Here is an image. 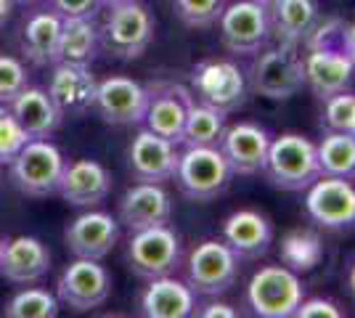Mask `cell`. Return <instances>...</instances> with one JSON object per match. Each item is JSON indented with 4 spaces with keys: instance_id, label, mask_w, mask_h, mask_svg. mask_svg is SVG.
<instances>
[{
    "instance_id": "6da1fadb",
    "label": "cell",
    "mask_w": 355,
    "mask_h": 318,
    "mask_svg": "<svg viewBox=\"0 0 355 318\" xmlns=\"http://www.w3.org/2000/svg\"><path fill=\"white\" fill-rule=\"evenodd\" d=\"M250 91L270 101H286L305 88V61L300 46L289 43H268L254 53L247 72Z\"/></svg>"
},
{
    "instance_id": "7a4b0ae2",
    "label": "cell",
    "mask_w": 355,
    "mask_h": 318,
    "mask_svg": "<svg viewBox=\"0 0 355 318\" xmlns=\"http://www.w3.org/2000/svg\"><path fill=\"white\" fill-rule=\"evenodd\" d=\"M173 181L186 199L207 204L228 194L234 170L223 157L220 146H186L178 157Z\"/></svg>"
},
{
    "instance_id": "3957f363",
    "label": "cell",
    "mask_w": 355,
    "mask_h": 318,
    "mask_svg": "<svg viewBox=\"0 0 355 318\" xmlns=\"http://www.w3.org/2000/svg\"><path fill=\"white\" fill-rule=\"evenodd\" d=\"M263 175L279 191H305L321 178L318 149L311 138L300 133H284L270 141Z\"/></svg>"
},
{
    "instance_id": "277c9868",
    "label": "cell",
    "mask_w": 355,
    "mask_h": 318,
    "mask_svg": "<svg viewBox=\"0 0 355 318\" xmlns=\"http://www.w3.org/2000/svg\"><path fill=\"white\" fill-rule=\"evenodd\" d=\"M104 24L98 27V43L106 53H112L119 61L141 59L154 40L157 21L141 0L106 6Z\"/></svg>"
},
{
    "instance_id": "5b68a950",
    "label": "cell",
    "mask_w": 355,
    "mask_h": 318,
    "mask_svg": "<svg viewBox=\"0 0 355 318\" xmlns=\"http://www.w3.org/2000/svg\"><path fill=\"white\" fill-rule=\"evenodd\" d=\"M305 300V284L286 265H263L252 273L244 289V303L260 318H292Z\"/></svg>"
},
{
    "instance_id": "8992f818",
    "label": "cell",
    "mask_w": 355,
    "mask_h": 318,
    "mask_svg": "<svg viewBox=\"0 0 355 318\" xmlns=\"http://www.w3.org/2000/svg\"><path fill=\"white\" fill-rule=\"evenodd\" d=\"M64 154L56 143L48 138H30L24 149L8 162L11 167V183L32 199H45L59 194V181L64 173Z\"/></svg>"
},
{
    "instance_id": "52a82bcc",
    "label": "cell",
    "mask_w": 355,
    "mask_h": 318,
    "mask_svg": "<svg viewBox=\"0 0 355 318\" xmlns=\"http://www.w3.org/2000/svg\"><path fill=\"white\" fill-rule=\"evenodd\" d=\"M191 93L199 104L212 106L225 117L247 104V72L231 59H205L191 69Z\"/></svg>"
},
{
    "instance_id": "ba28073f",
    "label": "cell",
    "mask_w": 355,
    "mask_h": 318,
    "mask_svg": "<svg viewBox=\"0 0 355 318\" xmlns=\"http://www.w3.org/2000/svg\"><path fill=\"white\" fill-rule=\"evenodd\" d=\"M125 260L138 279L148 281V279L170 276L178 271V265H183V239L170 223L133 231L128 239Z\"/></svg>"
},
{
    "instance_id": "9c48e42d",
    "label": "cell",
    "mask_w": 355,
    "mask_h": 318,
    "mask_svg": "<svg viewBox=\"0 0 355 318\" xmlns=\"http://www.w3.org/2000/svg\"><path fill=\"white\" fill-rule=\"evenodd\" d=\"M241 258L223 242L205 239L191 249L186 260V284L199 297H220L236 284Z\"/></svg>"
},
{
    "instance_id": "30bf717a",
    "label": "cell",
    "mask_w": 355,
    "mask_h": 318,
    "mask_svg": "<svg viewBox=\"0 0 355 318\" xmlns=\"http://www.w3.org/2000/svg\"><path fill=\"white\" fill-rule=\"evenodd\" d=\"M220 43L228 53L254 56L263 46L270 43V16L268 6L257 0H236L225 3L218 19Z\"/></svg>"
},
{
    "instance_id": "8fae6325",
    "label": "cell",
    "mask_w": 355,
    "mask_h": 318,
    "mask_svg": "<svg viewBox=\"0 0 355 318\" xmlns=\"http://www.w3.org/2000/svg\"><path fill=\"white\" fill-rule=\"evenodd\" d=\"M305 212L324 231H353L355 228V186L353 181L321 175L305 188Z\"/></svg>"
},
{
    "instance_id": "7c38bea8",
    "label": "cell",
    "mask_w": 355,
    "mask_h": 318,
    "mask_svg": "<svg viewBox=\"0 0 355 318\" xmlns=\"http://www.w3.org/2000/svg\"><path fill=\"white\" fill-rule=\"evenodd\" d=\"M112 294V276L101 265V260L77 258L72 260L56 281V297L74 313L96 310Z\"/></svg>"
},
{
    "instance_id": "4fadbf2b",
    "label": "cell",
    "mask_w": 355,
    "mask_h": 318,
    "mask_svg": "<svg viewBox=\"0 0 355 318\" xmlns=\"http://www.w3.org/2000/svg\"><path fill=\"white\" fill-rule=\"evenodd\" d=\"M146 93L148 104L144 125L148 130H154L157 136L180 143L186 114H189V106L193 104L191 88L173 82V80H157V82H148Z\"/></svg>"
},
{
    "instance_id": "5bb4252c",
    "label": "cell",
    "mask_w": 355,
    "mask_h": 318,
    "mask_svg": "<svg viewBox=\"0 0 355 318\" xmlns=\"http://www.w3.org/2000/svg\"><path fill=\"white\" fill-rule=\"evenodd\" d=\"M146 104H148L146 85L135 82L130 77L112 75L98 80L93 109L98 112V117L106 125H117V127L144 125Z\"/></svg>"
},
{
    "instance_id": "9a60e30c",
    "label": "cell",
    "mask_w": 355,
    "mask_h": 318,
    "mask_svg": "<svg viewBox=\"0 0 355 318\" xmlns=\"http://www.w3.org/2000/svg\"><path fill=\"white\" fill-rule=\"evenodd\" d=\"M178 143L157 136L154 130H138L128 149V170L138 183H167L173 181L178 167Z\"/></svg>"
},
{
    "instance_id": "2e32d148",
    "label": "cell",
    "mask_w": 355,
    "mask_h": 318,
    "mask_svg": "<svg viewBox=\"0 0 355 318\" xmlns=\"http://www.w3.org/2000/svg\"><path fill=\"white\" fill-rule=\"evenodd\" d=\"M270 141L273 136L268 127L244 120L225 125L218 146H220L223 157L228 159L234 175H257V173H263Z\"/></svg>"
},
{
    "instance_id": "e0dca14e",
    "label": "cell",
    "mask_w": 355,
    "mask_h": 318,
    "mask_svg": "<svg viewBox=\"0 0 355 318\" xmlns=\"http://www.w3.org/2000/svg\"><path fill=\"white\" fill-rule=\"evenodd\" d=\"M117 220L130 233L144 228L167 226L173 220V197L164 191V183L135 181L119 199Z\"/></svg>"
},
{
    "instance_id": "ac0fdd59",
    "label": "cell",
    "mask_w": 355,
    "mask_h": 318,
    "mask_svg": "<svg viewBox=\"0 0 355 318\" xmlns=\"http://www.w3.org/2000/svg\"><path fill=\"white\" fill-rule=\"evenodd\" d=\"M119 220L104 210H93L77 215L64 231V242L74 258L104 260L119 242Z\"/></svg>"
},
{
    "instance_id": "d6986e66",
    "label": "cell",
    "mask_w": 355,
    "mask_h": 318,
    "mask_svg": "<svg viewBox=\"0 0 355 318\" xmlns=\"http://www.w3.org/2000/svg\"><path fill=\"white\" fill-rule=\"evenodd\" d=\"M51 271V252L37 236L0 239V276L11 284H37Z\"/></svg>"
},
{
    "instance_id": "ffe728a7",
    "label": "cell",
    "mask_w": 355,
    "mask_h": 318,
    "mask_svg": "<svg viewBox=\"0 0 355 318\" xmlns=\"http://www.w3.org/2000/svg\"><path fill=\"white\" fill-rule=\"evenodd\" d=\"M96 88H98V77L93 75L90 67L56 61L45 91L53 98V104L59 106L64 117L67 114L77 117V114H85L88 109H93Z\"/></svg>"
},
{
    "instance_id": "44dd1931",
    "label": "cell",
    "mask_w": 355,
    "mask_h": 318,
    "mask_svg": "<svg viewBox=\"0 0 355 318\" xmlns=\"http://www.w3.org/2000/svg\"><path fill=\"white\" fill-rule=\"evenodd\" d=\"M59 194L72 207H98L112 194V173L96 159H74L64 165Z\"/></svg>"
},
{
    "instance_id": "7402d4cb",
    "label": "cell",
    "mask_w": 355,
    "mask_h": 318,
    "mask_svg": "<svg viewBox=\"0 0 355 318\" xmlns=\"http://www.w3.org/2000/svg\"><path fill=\"white\" fill-rule=\"evenodd\" d=\"M223 242L241 260H260L273 244V223L260 210H236L223 220Z\"/></svg>"
},
{
    "instance_id": "603a6c76",
    "label": "cell",
    "mask_w": 355,
    "mask_h": 318,
    "mask_svg": "<svg viewBox=\"0 0 355 318\" xmlns=\"http://www.w3.org/2000/svg\"><path fill=\"white\" fill-rule=\"evenodd\" d=\"M138 308L148 318H189L196 310V294L186 281L170 273L148 279V287L141 292Z\"/></svg>"
},
{
    "instance_id": "cb8c5ba5",
    "label": "cell",
    "mask_w": 355,
    "mask_h": 318,
    "mask_svg": "<svg viewBox=\"0 0 355 318\" xmlns=\"http://www.w3.org/2000/svg\"><path fill=\"white\" fill-rule=\"evenodd\" d=\"M268 16L273 40L302 46L324 14L318 0H276L273 6H268Z\"/></svg>"
},
{
    "instance_id": "d4e9b609",
    "label": "cell",
    "mask_w": 355,
    "mask_h": 318,
    "mask_svg": "<svg viewBox=\"0 0 355 318\" xmlns=\"http://www.w3.org/2000/svg\"><path fill=\"white\" fill-rule=\"evenodd\" d=\"M305 61V85L321 101L340 91H347L353 82L355 61L340 51H308Z\"/></svg>"
},
{
    "instance_id": "484cf974",
    "label": "cell",
    "mask_w": 355,
    "mask_h": 318,
    "mask_svg": "<svg viewBox=\"0 0 355 318\" xmlns=\"http://www.w3.org/2000/svg\"><path fill=\"white\" fill-rule=\"evenodd\" d=\"M8 109L30 138H51L61 127V120H64V114L59 112V106L53 104L48 91L45 88H32V85H27L8 104Z\"/></svg>"
},
{
    "instance_id": "4316f807",
    "label": "cell",
    "mask_w": 355,
    "mask_h": 318,
    "mask_svg": "<svg viewBox=\"0 0 355 318\" xmlns=\"http://www.w3.org/2000/svg\"><path fill=\"white\" fill-rule=\"evenodd\" d=\"M61 19L53 8L37 11L24 21L21 30V53L35 67H53L59 61V40H61Z\"/></svg>"
},
{
    "instance_id": "83f0119b",
    "label": "cell",
    "mask_w": 355,
    "mask_h": 318,
    "mask_svg": "<svg viewBox=\"0 0 355 318\" xmlns=\"http://www.w3.org/2000/svg\"><path fill=\"white\" fill-rule=\"evenodd\" d=\"M98 48H101V43H98V27H96L93 19H83V16L64 19L59 40V61L90 67L93 59L98 56Z\"/></svg>"
},
{
    "instance_id": "f1b7e54d",
    "label": "cell",
    "mask_w": 355,
    "mask_h": 318,
    "mask_svg": "<svg viewBox=\"0 0 355 318\" xmlns=\"http://www.w3.org/2000/svg\"><path fill=\"white\" fill-rule=\"evenodd\" d=\"M279 255L284 265L295 273H311L324 260V239L313 228H292L282 236Z\"/></svg>"
},
{
    "instance_id": "f546056e",
    "label": "cell",
    "mask_w": 355,
    "mask_h": 318,
    "mask_svg": "<svg viewBox=\"0 0 355 318\" xmlns=\"http://www.w3.org/2000/svg\"><path fill=\"white\" fill-rule=\"evenodd\" d=\"M318 149L321 175H334L345 181H355V138L342 130H329Z\"/></svg>"
},
{
    "instance_id": "4dcf8cb0",
    "label": "cell",
    "mask_w": 355,
    "mask_h": 318,
    "mask_svg": "<svg viewBox=\"0 0 355 318\" xmlns=\"http://www.w3.org/2000/svg\"><path fill=\"white\" fill-rule=\"evenodd\" d=\"M223 130H225V114L212 109V106L199 104L193 98V104L189 106V114H186L180 143L183 146H218Z\"/></svg>"
},
{
    "instance_id": "1f68e13d",
    "label": "cell",
    "mask_w": 355,
    "mask_h": 318,
    "mask_svg": "<svg viewBox=\"0 0 355 318\" xmlns=\"http://www.w3.org/2000/svg\"><path fill=\"white\" fill-rule=\"evenodd\" d=\"M59 297L51 294L48 289L32 287L16 292L6 303L3 313L8 318H53L59 316Z\"/></svg>"
},
{
    "instance_id": "d6a6232c",
    "label": "cell",
    "mask_w": 355,
    "mask_h": 318,
    "mask_svg": "<svg viewBox=\"0 0 355 318\" xmlns=\"http://www.w3.org/2000/svg\"><path fill=\"white\" fill-rule=\"evenodd\" d=\"M225 0H173V11L175 16L191 30H207L212 24H218Z\"/></svg>"
},
{
    "instance_id": "836d02e7",
    "label": "cell",
    "mask_w": 355,
    "mask_h": 318,
    "mask_svg": "<svg viewBox=\"0 0 355 318\" xmlns=\"http://www.w3.org/2000/svg\"><path fill=\"white\" fill-rule=\"evenodd\" d=\"M27 85H30V75L24 64L14 56L0 53V104L8 106Z\"/></svg>"
},
{
    "instance_id": "e575fe53",
    "label": "cell",
    "mask_w": 355,
    "mask_h": 318,
    "mask_svg": "<svg viewBox=\"0 0 355 318\" xmlns=\"http://www.w3.org/2000/svg\"><path fill=\"white\" fill-rule=\"evenodd\" d=\"M355 117V93L340 91L324 101V125L326 130H342L347 133Z\"/></svg>"
},
{
    "instance_id": "d590c367",
    "label": "cell",
    "mask_w": 355,
    "mask_h": 318,
    "mask_svg": "<svg viewBox=\"0 0 355 318\" xmlns=\"http://www.w3.org/2000/svg\"><path fill=\"white\" fill-rule=\"evenodd\" d=\"M30 136L24 133V127L14 120V114H8L0 122V165H8L16 154L24 149V143Z\"/></svg>"
},
{
    "instance_id": "8d00e7d4",
    "label": "cell",
    "mask_w": 355,
    "mask_h": 318,
    "mask_svg": "<svg viewBox=\"0 0 355 318\" xmlns=\"http://www.w3.org/2000/svg\"><path fill=\"white\" fill-rule=\"evenodd\" d=\"M104 3L101 0H51V8L61 16V19H72V16H83V19H93L98 14Z\"/></svg>"
},
{
    "instance_id": "74e56055",
    "label": "cell",
    "mask_w": 355,
    "mask_h": 318,
    "mask_svg": "<svg viewBox=\"0 0 355 318\" xmlns=\"http://www.w3.org/2000/svg\"><path fill=\"white\" fill-rule=\"evenodd\" d=\"M345 313L340 310V305L326 300V297H308L302 300L297 308L295 318H342Z\"/></svg>"
},
{
    "instance_id": "f35d334b",
    "label": "cell",
    "mask_w": 355,
    "mask_h": 318,
    "mask_svg": "<svg viewBox=\"0 0 355 318\" xmlns=\"http://www.w3.org/2000/svg\"><path fill=\"white\" fill-rule=\"evenodd\" d=\"M193 313H196V316H202V318H218V316L234 318V316H239V310L234 308V305L220 303L218 297H212V303L202 305V310H193Z\"/></svg>"
},
{
    "instance_id": "ab89813d",
    "label": "cell",
    "mask_w": 355,
    "mask_h": 318,
    "mask_svg": "<svg viewBox=\"0 0 355 318\" xmlns=\"http://www.w3.org/2000/svg\"><path fill=\"white\" fill-rule=\"evenodd\" d=\"M347 56L355 61V19L347 24Z\"/></svg>"
},
{
    "instance_id": "60d3db41",
    "label": "cell",
    "mask_w": 355,
    "mask_h": 318,
    "mask_svg": "<svg viewBox=\"0 0 355 318\" xmlns=\"http://www.w3.org/2000/svg\"><path fill=\"white\" fill-rule=\"evenodd\" d=\"M11 3H14V0H0V30L8 24V16H11Z\"/></svg>"
},
{
    "instance_id": "b9f144b4",
    "label": "cell",
    "mask_w": 355,
    "mask_h": 318,
    "mask_svg": "<svg viewBox=\"0 0 355 318\" xmlns=\"http://www.w3.org/2000/svg\"><path fill=\"white\" fill-rule=\"evenodd\" d=\"M347 287H350V294H353L355 300V263L350 265V273H347Z\"/></svg>"
},
{
    "instance_id": "7bdbcfd3",
    "label": "cell",
    "mask_w": 355,
    "mask_h": 318,
    "mask_svg": "<svg viewBox=\"0 0 355 318\" xmlns=\"http://www.w3.org/2000/svg\"><path fill=\"white\" fill-rule=\"evenodd\" d=\"M8 114H11V109H8V106H6V104H0V122L6 120Z\"/></svg>"
},
{
    "instance_id": "ee69618b",
    "label": "cell",
    "mask_w": 355,
    "mask_h": 318,
    "mask_svg": "<svg viewBox=\"0 0 355 318\" xmlns=\"http://www.w3.org/2000/svg\"><path fill=\"white\" fill-rule=\"evenodd\" d=\"M104 6H119V3H133V0H101Z\"/></svg>"
},
{
    "instance_id": "f6af8a7d",
    "label": "cell",
    "mask_w": 355,
    "mask_h": 318,
    "mask_svg": "<svg viewBox=\"0 0 355 318\" xmlns=\"http://www.w3.org/2000/svg\"><path fill=\"white\" fill-rule=\"evenodd\" d=\"M347 133H350V136L355 138V117H353V125H350V130H347Z\"/></svg>"
},
{
    "instance_id": "bcb514c9",
    "label": "cell",
    "mask_w": 355,
    "mask_h": 318,
    "mask_svg": "<svg viewBox=\"0 0 355 318\" xmlns=\"http://www.w3.org/2000/svg\"><path fill=\"white\" fill-rule=\"evenodd\" d=\"M257 3H263V6H273L276 0H257Z\"/></svg>"
},
{
    "instance_id": "7dc6e473",
    "label": "cell",
    "mask_w": 355,
    "mask_h": 318,
    "mask_svg": "<svg viewBox=\"0 0 355 318\" xmlns=\"http://www.w3.org/2000/svg\"><path fill=\"white\" fill-rule=\"evenodd\" d=\"M16 3H32V0H16Z\"/></svg>"
},
{
    "instance_id": "c3c4849f",
    "label": "cell",
    "mask_w": 355,
    "mask_h": 318,
    "mask_svg": "<svg viewBox=\"0 0 355 318\" xmlns=\"http://www.w3.org/2000/svg\"><path fill=\"white\" fill-rule=\"evenodd\" d=\"M0 183H3V175H0Z\"/></svg>"
}]
</instances>
